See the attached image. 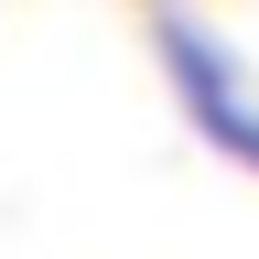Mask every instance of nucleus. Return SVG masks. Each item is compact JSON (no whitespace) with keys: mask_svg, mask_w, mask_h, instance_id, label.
<instances>
[{"mask_svg":"<svg viewBox=\"0 0 259 259\" xmlns=\"http://www.w3.org/2000/svg\"><path fill=\"white\" fill-rule=\"evenodd\" d=\"M162 76H173L184 119L205 130L227 162H248V173H259V97H248V76H238V65H227V44H205L194 22H173V11H162Z\"/></svg>","mask_w":259,"mask_h":259,"instance_id":"nucleus-1","label":"nucleus"}]
</instances>
